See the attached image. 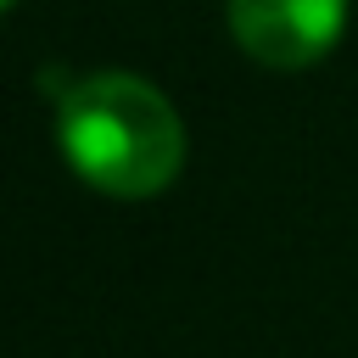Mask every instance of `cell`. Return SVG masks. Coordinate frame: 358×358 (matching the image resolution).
<instances>
[{"instance_id": "6da1fadb", "label": "cell", "mask_w": 358, "mask_h": 358, "mask_svg": "<svg viewBox=\"0 0 358 358\" xmlns=\"http://www.w3.org/2000/svg\"><path fill=\"white\" fill-rule=\"evenodd\" d=\"M56 145L67 168L112 201L162 196L185 168V123L173 101L117 67L56 90Z\"/></svg>"}, {"instance_id": "7a4b0ae2", "label": "cell", "mask_w": 358, "mask_h": 358, "mask_svg": "<svg viewBox=\"0 0 358 358\" xmlns=\"http://www.w3.org/2000/svg\"><path fill=\"white\" fill-rule=\"evenodd\" d=\"M235 45L268 73H302L341 45L347 0H224Z\"/></svg>"}, {"instance_id": "3957f363", "label": "cell", "mask_w": 358, "mask_h": 358, "mask_svg": "<svg viewBox=\"0 0 358 358\" xmlns=\"http://www.w3.org/2000/svg\"><path fill=\"white\" fill-rule=\"evenodd\" d=\"M0 6H17V0H0Z\"/></svg>"}]
</instances>
